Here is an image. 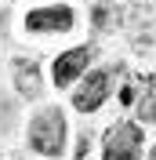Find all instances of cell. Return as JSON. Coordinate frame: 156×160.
<instances>
[{
    "label": "cell",
    "mask_w": 156,
    "mask_h": 160,
    "mask_svg": "<svg viewBox=\"0 0 156 160\" xmlns=\"http://www.w3.org/2000/svg\"><path fill=\"white\" fill-rule=\"evenodd\" d=\"M29 146L40 157H58L66 146V117L62 109H44L29 124Z\"/></svg>",
    "instance_id": "6da1fadb"
},
{
    "label": "cell",
    "mask_w": 156,
    "mask_h": 160,
    "mask_svg": "<svg viewBox=\"0 0 156 160\" xmlns=\"http://www.w3.org/2000/svg\"><path fill=\"white\" fill-rule=\"evenodd\" d=\"M29 33H69L73 29V11L69 8H37L26 15Z\"/></svg>",
    "instance_id": "277c9868"
},
{
    "label": "cell",
    "mask_w": 156,
    "mask_h": 160,
    "mask_svg": "<svg viewBox=\"0 0 156 160\" xmlns=\"http://www.w3.org/2000/svg\"><path fill=\"white\" fill-rule=\"evenodd\" d=\"M102 160H142V128L138 124H116V128H109Z\"/></svg>",
    "instance_id": "7a4b0ae2"
},
{
    "label": "cell",
    "mask_w": 156,
    "mask_h": 160,
    "mask_svg": "<svg viewBox=\"0 0 156 160\" xmlns=\"http://www.w3.org/2000/svg\"><path fill=\"white\" fill-rule=\"evenodd\" d=\"M91 58H95V48H87V44L66 51V55H58V58H55V84H58V88H69L80 73L87 69Z\"/></svg>",
    "instance_id": "5b68a950"
},
{
    "label": "cell",
    "mask_w": 156,
    "mask_h": 160,
    "mask_svg": "<svg viewBox=\"0 0 156 160\" xmlns=\"http://www.w3.org/2000/svg\"><path fill=\"white\" fill-rule=\"evenodd\" d=\"M149 160H156V146H153V149H149Z\"/></svg>",
    "instance_id": "9c48e42d"
},
{
    "label": "cell",
    "mask_w": 156,
    "mask_h": 160,
    "mask_svg": "<svg viewBox=\"0 0 156 160\" xmlns=\"http://www.w3.org/2000/svg\"><path fill=\"white\" fill-rule=\"evenodd\" d=\"M105 98H109V73L105 69H95V73H87V80L76 88L73 106H76L80 113H95Z\"/></svg>",
    "instance_id": "3957f363"
},
{
    "label": "cell",
    "mask_w": 156,
    "mask_h": 160,
    "mask_svg": "<svg viewBox=\"0 0 156 160\" xmlns=\"http://www.w3.org/2000/svg\"><path fill=\"white\" fill-rule=\"evenodd\" d=\"M109 22H113V0H102L95 8V26L98 29H109Z\"/></svg>",
    "instance_id": "ba28073f"
},
{
    "label": "cell",
    "mask_w": 156,
    "mask_h": 160,
    "mask_svg": "<svg viewBox=\"0 0 156 160\" xmlns=\"http://www.w3.org/2000/svg\"><path fill=\"white\" fill-rule=\"evenodd\" d=\"M138 117L145 120V124L156 120V73L145 77V84H142V95H138Z\"/></svg>",
    "instance_id": "52a82bcc"
},
{
    "label": "cell",
    "mask_w": 156,
    "mask_h": 160,
    "mask_svg": "<svg viewBox=\"0 0 156 160\" xmlns=\"http://www.w3.org/2000/svg\"><path fill=\"white\" fill-rule=\"evenodd\" d=\"M15 88H18L26 98H37L40 95V69H37V62H26V58L15 62Z\"/></svg>",
    "instance_id": "8992f818"
}]
</instances>
